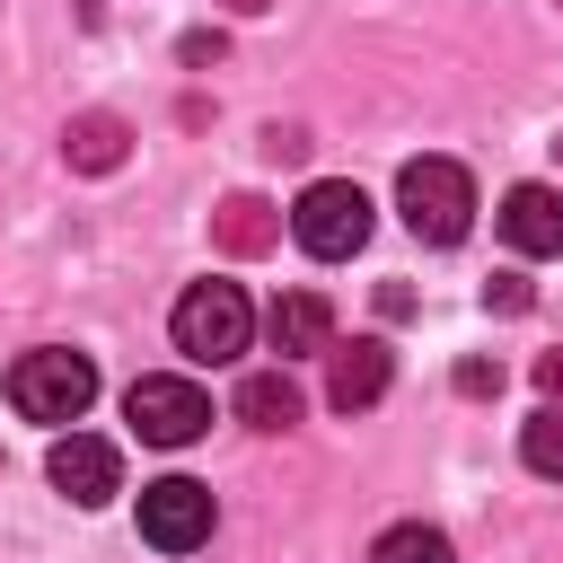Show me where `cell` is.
Segmentation results:
<instances>
[{
	"label": "cell",
	"mask_w": 563,
	"mask_h": 563,
	"mask_svg": "<svg viewBox=\"0 0 563 563\" xmlns=\"http://www.w3.org/2000/svg\"><path fill=\"white\" fill-rule=\"evenodd\" d=\"M396 211H405V229H413L422 246H457V238L475 229V176H466L457 158H405Z\"/></svg>",
	"instance_id": "obj_1"
},
{
	"label": "cell",
	"mask_w": 563,
	"mask_h": 563,
	"mask_svg": "<svg viewBox=\"0 0 563 563\" xmlns=\"http://www.w3.org/2000/svg\"><path fill=\"white\" fill-rule=\"evenodd\" d=\"M9 405H18L26 422H79V413L97 405V361L70 352V343H35V352H18V369H9Z\"/></svg>",
	"instance_id": "obj_2"
},
{
	"label": "cell",
	"mask_w": 563,
	"mask_h": 563,
	"mask_svg": "<svg viewBox=\"0 0 563 563\" xmlns=\"http://www.w3.org/2000/svg\"><path fill=\"white\" fill-rule=\"evenodd\" d=\"M167 334H176V352L185 361H238L246 352V334H255V308H246V290L238 282H194L185 299H176V317H167Z\"/></svg>",
	"instance_id": "obj_3"
},
{
	"label": "cell",
	"mask_w": 563,
	"mask_h": 563,
	"mask_svg": "<svg viewBox=\"0 0 563 563\" xmlns=\"http://www.w3.org/2000/svg\"><path fill=\"white\" fill-rule=\"evenodd\" d=\"M290 238H299L317 264L361 255V238H369V194H361V185H343V176H317V185L290 202Z\"/></svg>",
	"instance_id": "obj_4"
},
{
	"label": "cell",
	"mask_w": 563,
	"mask_h": 563,
	"mask_svg": "<svg viewBox=\"0 0 563 563\" xmlns=\"http://www.w3.org/2000/svg\"><path fill=\"white\" fill-rule=\"evenodd\" d=\"M123 422H132L150 449H194V440L211 431V396H202L194 378L150 369V378H132V387H123Z\"/></svg>",
	"instance_id": "obj_5"
},
{
	"label": "cell",
	"mask_w": 563,
	"mask_h": 563,
	"mask_svg": "<svg viewBox=\"0 0 563 563\" xmlns=\"http://www.w3.org/2000/svg\"><path fill=\"white\" fill-rule=\"evenodd\" d=\"M211 519H220L211 484H194V475H158V484H141V537H150L158 554H194V545H211Z\"/></svg>",
	"instance_id": "obj_6"
},
{
	"label": "cell",
	"mask_w": 563,
	"mask_h": 563,
	"mask_svg": "<svg viewBox=\"0 0 563 563\" xmlns=\"http://www.w3.org/2000/svg\"><path fill=\"white\" fill-rule=\"evenodd\" d=\"M44 475H53V493L79 501V510H97V501L123 493V457H114V440H97V431H62V440L44 449Z\"/></svg>",
	"instance_id": "obj_7"
},
{
	"label": "cell",
	"mask_w": 563,
	"mask_h": 563,
	"mask_svg": "<svg viewBox=\"0 0 563 563\" xmlns=\"http://www.w3.org/2000/svg\"><path fill=\"white\" fill-rule=\"evenodd\" d=\"M325 352H334L325 405H334V413H369V405L387 396V378H396V352H387L378 334H352V343H325Z\"/></svg>",
	"instance_id": "obj_8"
},
{
	"label": "cell",
	"mask_w": 563,
	"mask_h": 563,
	"mask_svg": "<svg viewBox=\"0 0 563 563\" xmlns=\"http://www.w3.org/2000/svg\"><path fill=\"white\" fill-rule=\"evenodd\" d=\"M493 220H501V238L519 255H563V194L554 185H510Z\"/></svg>",
	"instance_id": "obj_9"
},
{
	"label": "cell",
	"mask_w": 563,
	"mask_h": 563,
	"mask_svg": "<svg viewBox=\"0 0 563 563\" xmlns=\"http://www.w3.org/2000/svg\"><path fill=\"white\" fill-rule=\"evenodd\" d=\"M264 334H273V352H282V361H308V352H325V343H334V308H325L317 290H282V299L264 308Z\"/></svg>",
	"instance_id": "obj_10"
},
{
	"label": "cell",
	"mask_w": 563,
	"mask_h": 563,
	"mask_svg": "<svg viewBox=\"0 0 563 563\" xmlns=\"http://www.w3.org/2000/svg\"><path fill=\"white\" fill-rule=\"evenodd\" d=\"M299 405H308V396H299L290 369H246V378H238V422H255V431H290Z\"/></svg>",
	"instance_id": "obj_11"
},
{
	"label": "cell",
	"mask_w": 563,
	"mask_h": 563,
	"mask_svg": "<svg viewBox=\"0 0 563 563\" xmlns=\"http://www.w3.org/2000/svg\"><path fill=\"white\" fill-rule=\"evenodd\" d=\"M123 114H70L62 123V158L79 167V176H106V167H123Z\"/></svg>",
	"instance_id": "obj_12"
},
{
	"label": "cell",
	"mask_w": 563,
	"mask_h": 563,
	"mask_svg": "<svg viewBox=\"0 0 563 563\" xmlns=\"http://www.w3.org/2000/svg\"><path fill=\"white\" fill-rule=\"evenodd\" d=\"M211 229H220V246H229V255H264V246L282 238V211H273L264 194H229V202L211 211Z\"/></svg>",
	"instance_id": "obj_13"
},
{
	"label": "cell",
	"mask_w": 563,
	"mask_h": 563,
	"mask_svg": "<svg viewBox=\"0 0 563 563\" xmlns=\"http://www.w3.org/2000/svg\"><path fill=\"white\" fill-rule=\"evenodd\" d=\"M369 563H457V545H449L440 528H422V519H396V528L369 545Z\"/></svg>",
	"instance_id": "obj_14"
},
{
	"label": "cell",
	"mask_w": 563,
	"mask_h": 563,
	"mask_svg": "<svg viewBox=\"0 0 563 563\" xmlns=\"http://www.w3.org/2000/svg\"><path fill=\"white\" fill-rule=\"evenodd\" d=\"M519 457H528V475H554V484H563V405H554V396L528 413V431H519Z\"/></svg>",
	"instance_id": "obj_15"
},
{
	"label": "cell",
	"mask_w": 563,
	"mask_h": 563,
	"mask_svg": "<svg viewBox=\"0 0 563 563\" xmlns=\"http://www.w3.org/2000/svg\"><path fill=\"white\" fill-rule=\"evenodd\" d=\"M457 396H501V361H457Z\"/></svg>",
	"instance_id": "obj_16"
},
{
	"label": "cell",
	"mask_w": 563,
	"mask_h": 563,
	"mask_svg": "<svg viewBox=\"0 0 563 563\" xmlns=\"http://www.w3.org/2000/svg\"><path fill=\"white\" fill-rule=\"evenodd\" d=\"M537 387H545V396L563 405V352H545V361H537Z\"/></svg>",
	"instance_id": "obj_17"
},
{
	"label": "cell",
	"mask_w": 563,
	"mask_h": 563,
	"mask_svg": "<svg viewBox=\"0 0 563 563\" xmlns=\"http://www.w3.org/2000/svg\"><path fill=\"white\" fill-rule=\"evenodd\" d=\"M229 9H264V0H229Z\"/></svg>",
	"instance_id": "obj_18"
}]
</instances>
